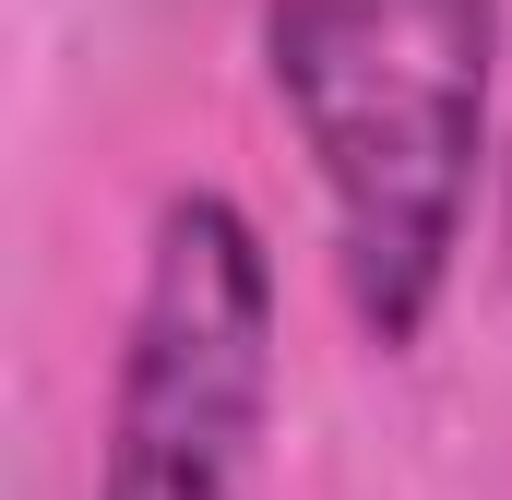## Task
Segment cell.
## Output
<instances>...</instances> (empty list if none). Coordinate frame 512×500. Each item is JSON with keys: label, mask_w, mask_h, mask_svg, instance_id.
Masks as SVG:
<instances>
[{"label": "cell", "mask_w": 512, "mask_h": 500, "mask_svg": "<svg viewBox=\"0 0 512 500\" xmlns=\"http://www.w3.org/2000/svg\"><path fill=\"white\" fill-rule=\"evenodd\" d=\"M274 96L334 191V262L382 346H417L489 143L501 0H262Z\"/></svg>", "instance_id": "6da1fadb"}, {"label": "cell", "mask_w": 512, "mask_h": 500, "mask_svg": "<svg viewBox=\"0 0 512 500\" xmlns=\"http://www.w3.org/2000/svg\"><path fill=\"white\" fill-rule=\"evenodd\" d=\"M274 417V262L227 191H179L143 250L96 500H251Z\"/></svg>", "instance_id": "7a4b0ae2"}]
</instances>
